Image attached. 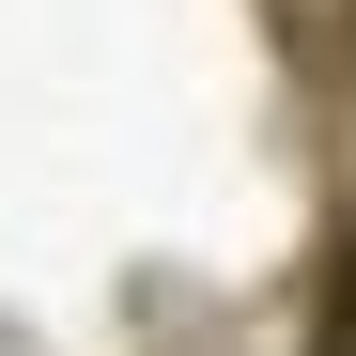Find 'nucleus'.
I'll return each instance as SVG.
<instances>
[{
	"label": "nucleus",
	"mask_w": 356,
	"mask_h": 356,
	"mask_svg": "<svg viewBox=\"0 0 356 356\" xmlns=\"http://www.w3.org/2000/svg\"><path fill=\"white\" fill-rule=\"evenodd\" d=\"M325 356H356V232H341V279H325Z\"/></svg>",
	"instance_id": "f257e3e1"
}]
</instances>
